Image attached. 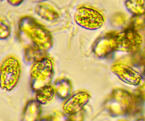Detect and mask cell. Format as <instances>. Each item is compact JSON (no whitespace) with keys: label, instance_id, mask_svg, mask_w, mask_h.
Masks as SVG:
<instances>
[{"label":"cell","instance_id":"obj_17","mask_svg":"<svg viewBox=\"0 0 145 121\" xmlns=\"http://www.w3.org/2000/svg\"><path fill=\"white\" fill-rule=\"evenodd\" d=\"M39 121H69L68 117L63 112L54 111L44 116Z\"/></svg>","mask_w":145,"mask_h":121},{"label":"cell","instance_id":"obj_25","mask_svg":"<svg viewBox=\"0 0 145 121\" xmlns=\"http://www.w3.org/2000/svg\"><path fill=\"white\" fill-rule=\"evenodd\" d=\"M143 75H144V77H145V66H144V72H143Z\"/></svg>","mask_w":145,"mask_h":121},{"label":"cell","instance_id":"obj_3","mask_svg":"<svg viewBox=\"0 0 145 121\" xmlns=\"http://www.w3.org/2000/svg\"><path fill=\"white\" fill-rule=\"evenodd\" d=\"M21 65L14 55L6 57L0 63V89L6 92L14 90L21 79Z\"/></svg>","mask_w":145,"mask_h":121},{"label":"cell","instance_id":"obj_10","mask_svg":"<svg viewBox=\"0 0 145 121\" xmlns=\"http://www.w3.org/2000/svg\"><path fill=\"white\" fill-rule=\"evenodd\" d=\"M42 114V107L36 99H30L26 103L21 115V121H39Z\"/></svg>","mask_w":145,"mask_h":121},{"label":"cell","instance_id":"obj_12","mask_svg":"<svg viewBox=\"0 0 145 121\" xmlns=\"http://www.w3.org/2000/svg\"><path fill=\"white\" fill-rule=\"evenodd\" d=\"M55 94L59 99L66 100L72 95L73 86L69 79L67 77L58 78L54 83Z\"/></svg>","mask_w":145,"mask_h":121},{"label":"cell","instance_id":"obj_26","mask_svg":"<svg viewBox=\"0 0 145 121\" xmlns=\"http://www.w3.org/2000/svg\"><path fill=\"white\" fill-rule=\"evenodd\" d=\"M3 1V0H0V1Z\"/></svg>","mask_w":145,"mask_h":121},{"label":"cell","instance_id":"obj_16","mask_svg":"<svg viewBox=\"0 0 145 121\" xmlns=\"http://www.w3.org/2000/svg\"><path fill=\"white\" fill-rule=\"evenodd\" d=\"M130 27L138 31L145 27V14L133 15L130 19Z\"/></svg>","mask_w":145,"mask_h":121},{"label":"cell","instance_id":"obj_7","mask_svg":"<svg viewBox=\"0 0 145 121\" xmlns=\"http://www.w3.org/2000/svg\"><path fill=\"white\" fill-rule=\"evenodd\" d=\"M118 33L110 31L99 36L92 45V52L98 58H106L118 51Z\"/></svg>","mask_w":145,"mask_h":121},{"label":"cell","instance_id":"obj_21","mask_svg":"<svg viewBox=\"0 0 145 121\" xmlns=\"http://www.w3.org/2000/svg\"><path fill=\"white\" fill-rule=\"evenodd\" d=\"M136 95L142 101H145V82L137 89V94H136Z\"/></svg>","mask_w":145,"mask_h":121},{"label":"cell","instance_id":"obj_11","mask_svg":"<svg viewBox=\"0 0 145 121\" xmlns=\"http://www.w3.org/2000/svg\"><path fill=\"white\" fill-rule=\"evenodd\" d=\"M35 11L38 16L47 21H55L59 16V11L54 6L44 1L37 4Z\"/></svg>","mask_w":145,"mask_h":121},{"label":"cell","instance_id":"obj_8","mask_svg":"<svg viewBox=\"0 0 145 121\" xmlns=\"http://www.w3.org/2000/svg\"><path fill=\"white\" fill-rule=\"evenodd\" d=\"M111 71L122 82L131 86H139L143 80V76L130 65L124 63H115Z\"/></svg>","mask_w":145,"mask_h":121},{"label":"cell","instance_id":"obj_14","mask_svg":"<svg viewBox=\"0 0 145 121\" xmlns=\"http://www.w3.org/2000/svg\"><path fill=\"white\" fill-rule=\"evenodd\" d=\"M55 95V88L50 84L35 92V99L41 105H47L53 100Z\"/></svg>","mask_w":145,"mask_h":121},{"label":"cell","instance_id":"obj_2","mask_svg":"<svg viewBox=\"0 0 145 121\" xmlns=\"http://www.w3.org/2000/svg\"><path fill=\"white\" fill-rule=\"evenodd\" d=\"M18 29L32 42L33 45L45 51L53 46L52 33L36 19L29 16H24L18 21Z\"/></svg>","mask_w":145,"mask_h":121},{"label":"cell","instance_id":"obj_18","mask_svg":"<svg viewBox=\"0 0 145 121\" xmlns=\"http://www.w3.org/2000/svg\"><path fill=\"white\" fill-rule=\"evenodd\" d=\"M11 28L4 20L0 18V40H7L11 36Z\"/></svg>","mask_w":145,"mask_h":121},{"label":"cell","instance_id":"obj_24","mask_svg":"<svg viewBox=\"0 0 145 121\" xmlns=\"http://www.w3.org/2000/svg\"><path fill=\"white\" fill-rule=\"evenodd\" d=\"M33 1H43L44 0H33Z\"/></svg>","mask_w":145,"mask_h":121},{"label":"cell","instance_id":"obj_22","mask_svg":"<svg viewBox=\"0 0 145 121\" xmlns=\"http://www.w3.org/2000/svg\"><path fill=\"white\" fill-rule=\"evenodd\" d=\"M25 0H7L8 4H11V6L14 7H18V6L21 5Z\"/></svg>","mask_w":145,"mask_h":121},{"label":"cell","instance_id":"obj_6","mask_svg":"<svg viewBox=\"0 0 145 121\" xmlns=\"http://www.w3.org/2000/svg\"><path fill=\"white\" fill-rule=\"evenodd\" d=\"M142 38L138 31L129 26L118 33V51L135 53L141 48Z\"/></svg>","mask_w":145,"mask_h":121},{"label":"cell","instance_id":"obj_19","mask_svg":"<svg viewBox=\"0 0 145 121\" xmlns=\"http://www.w3.org/2000/svg\"><path fill=\"white\" fill-rule=\"evenodd\" d=\"M127 18L124 14L121 13H117L112 17V24L115 26H122L125 24Z\"/></svg>","mask_w":145,"mask_h":121},{"label":"cell","instance_id":"obj_9","mask_svg":"<svg viewBox=\"0 0 145 121\" xmlns=\"http://www.w3.org/2000/svg\"><path fill=\"white\" fill-rule=\"evenodd\" d=\"M91 95L89 92L80 91L71 95L62 104V111L67 116H71L84 109L89 101Z\"/></svg>","mask_w":145,"mask_h":121},{"label":"cell","instance_id":"obj_5","mask_svg":"<svg viewBox=\"0 0 145 121\" xmlns=\"http://www.w3.org/2000/svg\"><path fill=\"white\" fill-rule=\"evenodd\" d=\"M74 21L79 26L89 31H96L103 26L105 18L103 14L92 7H79L74 14Z\"/></svg>","mask_w":145,"mask_h":121},{"label":"cell","instance_id":"obj_23","mask_svg":"<svg viewBox=\"0 0 145 121\" xmlns=\"http://www.w3.org/2000/svg\"><path fill=\"white\" fill-rule=\"evenodd\" d=\"M136 121H145V119L143 118H139L138 120H137Z\"/></svg>","mask_w":145,"mask_h":121},{"label":"cell","instance_id":"obj_4","mask_svg":"<svg viewBox=\"0 0 145 121\" xmlns=\"http://www.w3.org/2000/svg\"><path fill=\"white\" fill-rule=\"evenodd\" d=\"M55 73L54 62L49 57L32 64L30 70V86L34 92L51 84Z\"/></svg>","mask_w":145,"mask_h":121},{"label":"cell","instance_id":"obj_13","mask_svg":"<svg viewBox=\"0 0 145 121\" xmlns=\"http://www.w3.org/2000/svg\"><path fill=\"white\" fill-rule=\"evenodd\" d=\"M48 51L43 50L35 45L27 47L24 50V60L26 63L33 64L48 56Z\"/></svg>","mask_w":145,"mask_h":121},{"label":"cell","instance_id":"obj_1","mask_svg":"<svg viewBox=\"0 0 145 121\" xmlns=\"http://www.w3.org/2000/svg\"><path fill=\"white\" fill-rule=\"evenodd\" d=\"M142 100L125 89L116 88L103 104L105 110L112 116H135L141 110Z\"/></svg>","mask_w":145,"mask_h":121},{"label":"cell","instance_id":"obj_20","mask_svg":"<svg viewBox=\"0 0 145 121\" xmlns=\"http://www.w3.org/2000/svg\"><path fill=\"white\" fill-rule=\"evenodd\" d=\"M69 121H84L85 118V111L84 109L82 110L78 113H74L71 116H67Z\"/></svg>","mask_w":145,"mask_h":121},{"label":"cell","instance_id":"obj_15","mask_svg":"<svg viewBox=\"0 0 145 121\" xmlns=\"http://www.w3.org/2000/svg\"><path fill=\"white\" fill-rule=\"evenodd\" d=\"M125 6L133 16L145 14V0H125Z\"/></svg>","mask_w":145,"mask_h":121}]
</instances>
